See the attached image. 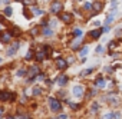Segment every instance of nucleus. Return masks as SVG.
<instances>
[{
	"mask_svg": "<svg viewBox=\"0 0 122 119\" xmlns=\"http://www.w3.org/2000/svg\"><path fill=\"white\" fill-rule=\"evenodd\" d=\"M113 19H115V12H112L111 15H108V17H106V26H109L113 22Z\"/></svg>",
	"mask_w": 122,
	"mask_h": 119,
	"instance_id": "obj_15",
	"label": "nucleus"
},
{
	"mask_svg": "<svg viewBox=\"0 0 122 119\" xmlns=\"http://www.w3.org/2000/svg\"><path fill=\"white\" fill-rule=\"evenodd\" d=\"M72 35H73L75 37H81V36H82V30H81V29H75Z\"/></svg>",
	"mask_w": 122,
	"mask_h": 119,
	"instance_id": "obj_22",
	"label": "nucleus"
},
{
	"mask_svg": "<svg viewBox=\"0 0 122 119\" xmlns=\"http://www.w3.org/2000/svg\"><path fill=\"white\" fill-rule=\"evenodd\" d=\"M17 33H19V32H17V27H13V30H12V35H15V36H16Z\"/></svg>",
	"mask_w": 122,
	"mask_h": 119,
	"instance_id": "obj_31",
	"label": "nucleus"
},
{
	"mask_svg": "<svg viewBox=\"0 0 122 119\" xmlns=\"http://www.w3.org/2000/svg\"><path fill=\"white\" fill-rule=\"evenodd\" d=\"M89 35H91V37H92V39H99V36L102 35V30H101V29H93Z\"/></svg>",
	"mask_w": 122,
	"mask_h": 119,
	"instance_id": "obj_9",
	"label": "nucleus"
},
{
	"mask_svg": "<svg viewBox=\"0 0 122 119\" xmlns=\"http://www.w3.org/2000/svg\"><path fill=\"white\" fill-rule=\"evenodd\" d=\"M92 7L95 9V12H101L102 7H103V3H102V2H95V3L92 5Z\"/></svg>",
	"mask_w": 122,
	"mask_h": 119,
	"instance_id": "obj_13",
	"label": "nucleus"
},
{
	"mask_svg": "<svg viewBox=\"0 0 122 119\" xmlns=\"http://www.w3.org/2000/svg\"><path fill=\"white\" fill-rule=\"evenodd\" d=\"M3 116V108H0V118Z\"/></svg>",
	"mask_w": 122,
	"mask_h": 119,
	"instance_id": "obj_37",
	"label": "nucleus"
},
{
	"mask_svg": "<svg viewBox=\"0 0 122 119\" xmlns=\"http://www.w3.org/2000/svg\"><path fill=\"white\" fill-rule=\"evenodd\" d=\"M102 32H105V33H106V32H109V26H105V27L102 29Z\"/></svg>",
	"mask_w": 122,
	"mask_h": 119,
	"instance_id": "obj_34",
	"label": "nucleus"
},
{
	"mask_svg": "<svg viewBox=\"0 0 122 119\" xmlns=\"http://www.w3.org/2000/svg\"><path fill=\"white\" fill-rule=\"evenodd\" d=\"M5 15H6L7 17H10V16H12V7L6 6V7H5Z\"/></svg>",
	"mask_w": 122,
	"mask_h": 119,
	"instance_id": "obj_21",
	"label": "nucleus"
},
{
	"mask_svg": "<svg viewBox=\"0 0 122 119\" xmlns=\"http://www.w3.org/2000/svg\"><path fill=\"white\" fill-rule=\"evenodd\" d=\"M32 12H33L36 16H42V15H43V10H40V9H39V7H36V6H33V7H32Z\"/></svg>",
	"mask_w": 122,
	"mask_h": 119,
	"instance_id": "obj_18",
	"label": "nucleus"
},
{
	"mask_svg": "<svg viewBox=\"0 0 122 119\" xmlns=\"http://www.w3.org/2000/svg\"><path fill=\"white\" fill-rule=\"evenodd\" d=\"M45 55H46L45 52H37L36 56H35V57H36V60H37V62H42L43 59H45Z\"/></svg>",
	"mask_w": 122,
	"mask_h": 119,
	"instance_id": "obj_16",
	"label": "nucleus"
},
{
	"mask_svg": "<svg viewBox=\"0 0 122 119\" xmlns=\"http://www.w3.org/2000/svg\"><path fill=\"white\" fill-rule=\"evenodd\" d=\"M19 47H20V43H19V42L12 43V46L7 49V55H9V56H15V55H16V52L19 50Z\"/></svg>",
	"mask_w": 122,
	"mask_h": 119,
	"instance_id": "obj_4",
	"label": "nucleus"
},
{
	"mask_svg": "<svg viewBox=\"0 0 122 119\" xmlns=\"http://www.w3.org/2000/svg\"><path fill=\"white\" fill-rule=\"evenodd\" d=\"M23 3H25V5H35L36 0H23Z\"/></svg>",
	"mask_w": 122,
	"mask_h": 119,
	"instance_id": "obj_24",
	"label": "nucleus"
},
{
	"mask_svg": "<svg viewBox=\"0 0 122 119\" xmlns=\"http://www.w3.org/2000/svg\"><path fill=\"white\" fill-rule=\"evenodd\" d=\"M10 37H12V33H3L2 36H0V42H2V43H7L9 40H10Z\"/></svg>",
	"mask_w": 122,
	"mask_h": 119,
	"instance_id": "obj_10",
	"label": "nucleus"
},
{
	"mask_svg": "<svg viewBox=\"0 0 122 119\" xmlns=\"http://www.w3.org/2000/svg\"><path fill=\"white\" fill-rule=\"evenodd\" d=\"M95 85L96 86H101V88H105V85H106V82H105V79L102 78V76H99L96 80H95Z\"/></svg>",
	"mask_w": 122,
	"mask_h": 119,
	"instance_id": "obj_12",
	"label": "nucleus"
},
{
	"mask_svg": "<svg viewBox=\"0 0 122 119\" xmlns=\"http://www.w3.org/2000/svg\"><path fill=\"white\" fill-rule=\"evenodd\" d=\"M56 66H57V69H66L68 68V62L65 60V59H62V57H57L56 59Z\"/></svg>",
	"mask_w": 122,
	"mask_h": 119,
	"instance_id": "obj_6",
	"label": "nucleus"
},
{
	"mask_svg": "<svg viewBox=\"0 0 122 119\" xmlns=\"http://www.w3.org/2000/svg\"><path fill=\"white\" fill-rule=\"evenodd\" d=\"M37 30H39V27H33L32 29V35H37Z\"/></svg>",
	"mask_w": 122,
	"mask_h": 119,
	"instance_id": "obj_29",
	"label": "nucleus"
},
{
	"mask_svg": "<svg viewBox=\"0 0 122 119\" xmlns=\"http://www.w3.org/2000/svg\"><path fill=\"white\" fill-rule=\"evenodd\" d=\"M115 49H118V47H116V43H115V42H109V53H112Z\"/></svg>",
	"mask_w": 122,
	"mask_h": 119,
	"instance_id": "obj_20",
	"label": "nucleus"
},
{
	"mask_svg": "<svg viewBox=\"0 0 122 119\" xmlns=\"http://www.w3.org/2000/svg\"><path fill=\"white\" fill-rule=\"evenodd\" d=\"M32 57H33V52L30 50V52H27V55H26L25 59H26V60H29V59H32Z\"/></svg>",
	"mask_w": 122,
	"mask_h": 119,
	"instance_id": "obj_25",
	"label": "nucleus"
},
{
	"mask_svg": "<svg viewBox=\"0 0 122 119\" xmlns=\"http://www.w3.org/2000/svg\"><path fill=\"white\" fill-rule=\"evenodd\" d=\"M57 119H66V115H60V116H59Z\"/></svg>",
	"mask_w": 122,
	"mask_h": 119,
	"instance_id": "obj_36",
	"label": "nucleus"
},
{
	"mask_svg": "<svg viewBox=\"0 0 122 119\" xmlns=\"http://www.w3.org/2000/svg\"><path fill=\"white\" fill-rule=\"evenodd\" d=\"M49 106H50V109L53 112H60V110H62V105H60V102L57 99H55V98L49 99Z\"/></svg>",
	"mask_w": 122,
	"mask_h": 119,
	"instance_id": "obj_1",
	"label": "nucleus"
},
{
	"mask_svg": "<svg viewBox=\"0 0 122 119\" xmlns=\"http://www.w3.org/2000/svg\"><path fill=\"white\" fill-rule=\"evenodd\" d=\"M15 98H16V95L15 93H9V92H0V100H3V102H6V100H15Z\"/></svg>",
	"mask_w": 122,
	"mask_h": 119,
	"instance_id": "obj_3",
	"label": "nucleus"
},
{
	"mask_svg": "<svg viewBox=\"0 0 122 119\" xmlns=\"http://www.w3.org/2000/svg\"><path fill=\"white\" fill-rule=\"evenodd\" d=\"M2 62H3V59H2V57H0V63H2Z\"/></svg>",
	"mask_w": 122,
	"mask_h": 119,
	"instance_id": "obj_39",
	"label": "nucleus"
},
{
	"mask_svg": "<svg viewBox=\"0 0 122 119\" xmlns=\"http://www.w3.org/2000/svg\"><path fill=\"white\" fill-rule=\"evenodd\" d=\"M66 82H68V76H65V75L59 76V79H57V83H59V86H65V85H66Z\"/></svg>",
	"mask_w": 122,
	"mask_h": 119,
	"instance_id": "obj_11",
	"label": "nucleus"
},
{
	"mask_svg": "<svg viewBox=\"0 0 122 119\" xmlns=\"http://www.w3.org/2000/svg\"><path fill=\"white\" fill-rule=\"evenodd\" d=\"M105 119H121V113L119 112H109L105 115Z\"/></svg>",
	"mask_w": 122,
	"mask_h": 119,
	"instance_id": "obj_8",
	"label": "nucleus"
},
{
	"mask_svg": "<svg viewBox=\"0 0 122 119\" xmlns=\"http://www.w3.org/2000/svg\"><path fill=\"white\" fill-rule=\"evenodd\" d=\"M37 79H39V80H43V79H45V75H43V73H39V75H37Z\"/></svg>",
	"mask_w": 122,
	"mask_h": 119,
	"instance_id": "obj_30",
	"label": "nucleus"
},
{
	"mask_svg": "<svg viewBox=\"0 0 122 119\" xmlns=\"http://www.w3.org/2000/svg\"><path fill=\"white\" fill-rule=\"evenodd\" d=\"M60 20L65 22V23H71L73 20V16L71 13H60Z\"/></svg>",
	"mask_w": 122,
	"mask_h": 119,
	"instance_id": "obj_7",
	"label": "nucleus"
},
{
	"mask_svg": "<svg viewBox=\"0 0 122 119\" xmlns=\"http://www.w3.org/2000/svg\"><path fill=\"white\" fill-rule=\"evenodd\" d=\"M39 72V66H33L32 70H30V78H35V75Z\"/></svg>",
	"mask_w": 122,
	"mask_h": 119,
	"instance_id": "obj_19",
	"label": "nucleus"
},
{
	"mask_svg": "<svg viewBox=\"0 0 122 119\" xmlns=\"http://www.w3.org/2000/svg\"><path fill=\"white\" fill-rule=\"evenodd\" d=\"M62 9H63V5L60 3V2H57V0H56V2H53V3L50 5V12H52L53 15L60 13V10H62Z\"/></svg>",
	"mask_w": 122,
	"mask_h": 119,
	"instance_id": "obj_2",
	"label": "nucleus"
},
{
	"mask_svg": "<svg viewBox=\"0 0 122 119\" xmlns=\"http://www.w3.org/2000/svg\"><path fill=\"white\" fill-rule=\"evenodd\" d=\"M52 35H53V30H52L50 27H46V26H45V27H43V36H46V37H50Z\"/></svg>",
	"mask_w": 122,
	"mask_h": 119,
	"instance_id": "obj_14",
	"label": "nucleus"
},
{
	"mask_svg": "<svg viewBox=\"0 0 122 119\" xmlns=\"http://www.w3.org/2000/svg\"><path fill=\"white\" fill-rule=\"evenodd\" d=\"M102 50H103V49H102V46H98V47H96V52H98V53H101Z\"/></svg>",
	"mask_w": 122,
	"mask_h": 119,
	"instance_id": "obj_35",
	"label": "nucleus"
},
{
	"mask_svg": "<svg viewBox=\"0 0 122 119\" xmlns=\"http://www.w3.org/2000/svg\"><path fill=\"white\" fill-rule=\"evenodd\" d=\"M40 88H33V95H40Z\"/></svg>",
	"mask_w": 122,
	"mask_h": 119,
	"instance_id": "obj_27",
	"label": "nucleus"
},
{
	"mask_svg": "<svg viewBox=\"0 0 122 119\" xmlns=\"http://www.w3.org/2000/svg\"><path fill=\"white\" fill-rule=\"evenodd\" d=\"M0 3H9V0H0Z\"/></svg>",
	"mask_w": 122,
	"mask_h": 119,
	"instance_id": "obj_38",
	"label": "nucleus"
},
{
	"mask_svg": "<svg viewBox=\"0 0 122 119\" xmlns=\"http://www.w3.org/2000/svg\"><path fill=\"white\" fill-rule=\"evenodd\" d=\"M69 105H71V108H72V109H78V108H79L78 105H75V103H71V102H69Z\"/></svg>",
	"mask_w": 122,
	"mask_h": 119,
	"instance_id": "obj_33",
	"label": "nucleus"
},
{
	"mask_svg": "<svg viewBox=\"0 0 122 119\" xmlns=\"http://www.w3.org/2000/svg\"><path fill=\"white\" fill-rule=\"evenodd\" d=\"M92 72H93V69H86V70L81 72V78H83V76H86V75H89V73H92Z\"/></svg>",
	"mask_w": 122,
	"mask_h": 119,
	"instance_id": "obj_23",
	"label": "nucleus"
},
{
	"mask_svg": "<svg viewBox=\"0 0 122 119\" xmlns=\"http://www.w3.org/2000/svg\"><path fill=\"white\" fill-rule=\"evenodd\" d=\"M22 2H23V0H22Z\"/></svg>",
	"mask_w": 122,
	"mask_h": 119,
	"instance_id": "obj_40",
	"label": "nucleus"
},
{
	"mask_svg": "<svg viewBox=\"0 0 122 119\" xmlns=\"http://www.w3.org/2000/svg\"><path fill=\"white\" fill-rule=\"evenodd\" d=\"M83 92H85V88H83V86H81V85L75 86V88H73V90H72V93H73V96H75V98H82V96H83Z\"/></svg>",
	"mask_w": 122,
	"mask_h": 119,
	"instance_id": "obj_5",
	"label": "nucleus"
},
{
	"mask_svg": "<svg viewBox=\"0 0 122 119\" xmlns=\"http://www.w3.org/2000/svg\"><path fill=\"white\" fill-rule=\"evenodd\" d=\"M88 52H89V47H88V46H85V47H82V49H81L79 56H81V57H85V56L88 55Z\"/></svg>",
	"mask_w": 122,
	"mask_h": 119,
	"instance_id": "obj_17",
	"label": "nucleus"
},
{
	"mask_svg": "<svg viewBox=\"0 0 122 119\" xmlns=\"http://www.w3.org/2000/svg\"><path fill=\"white\" fill-rule=\"evenodd\" d=\"M25 73H26V72H25V70L22 69V70H19V72H17V76H23Z\"/></svg>",
	"mask_w": 122,
	"mask_h": 119,
	"instance_id": "obj_32",
	"label": "nucleus"
},
{
	"mask_svg": "<svg viewBox=\"0 0 122 119\" xmlns=\"http://www.w3.org/2000/svg\"><path fill=\"white\" fill-rule=\"evenodd\" d=\"M98 108H99V105H98V103L95 102V103L92 105V112H96V110H98Z\"/></svg>",
	"mask_w": 122,
	"mask_h": 119,
	"instance_id": "obj_28",
	"label": "nucleus"
},
{
	"mask_svg": "<svg viewBox=\"0 0 122 119\" xmlns=\"http://www.w3.org/2000/svg\"><path fill=\"white\" fill-rule=\"evenodd\" d=\"M83 7H85V10H92V9H93L91 3H85V6H83Z\"/></svg>",
	"mask_w": 122,
	"mask_h": 119,
	"instance_id": "obj_26",
	"label": "nucleus"
}]
</instances>
